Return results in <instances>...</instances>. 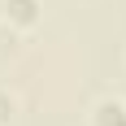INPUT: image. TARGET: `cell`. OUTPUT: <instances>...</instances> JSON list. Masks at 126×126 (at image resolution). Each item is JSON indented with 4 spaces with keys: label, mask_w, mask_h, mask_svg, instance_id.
Returning a JSON list of instances; mask_svg holds the SVG:
<instances>
[{
    "label": "cell",
    "mask_w": 126,
    "mask_h": 126,
    "mask_svg": "<svg viewBox=\"0 0 126 126\" xmlns=\"http://www.w3.org/2000/svg\"><path fill=\"white\" fill-rule=\"evenodd\" d=\"M13 113H17V96H13L9 87H0V126H9Z\"/></svg>",
    "instance_id": "cell-3"
},
{
    "label": "cell",
    "mask_w": 126,
    "mask_h": 126,
    "mask_svg": "<svg viewBox=\"0 0 126 126\" xmlns=\"http://www.w3.org/2000/svg\"><path fill=\"white\" fill-rule=\"evenodd\" d=\"M91 126H126V100H117V96L96 100V109H91Z\"/></svg>",
    "instance_id": "cell-2"
},
{
    "label": "cell",
    "mask_w": 126,
    "mask_h": 126,
    "mask_svg": "<svg viewBox=\"0 0 126 126\" xmlns=\"http://www.w3.org/2000/svg\"><path fill=\"white\" fill-rule=\"evenodd\" d=\"M0 17L13 35H31L44 22V0H0Z\"/></svg>",
    "instance_id": "cell-1"
}]
</instances>
